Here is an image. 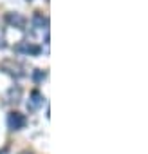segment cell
Listing matches in <instances>:
<instances>
[{"label":"cell","instance_id":"3957f363","mask_svg":"<svg viewBox=\"0 0 148 154\" xmlns=\"http://www.w3.org/2000/svg\"><path fill=\"white\" fill-rule=\"evenodd\" d=\"M6 20H7L11 26L18 27V29H24V27H25V18H24L22 15H18V13H9V15L6 17Z\"/></svg>","mask_w":148,"mask_h":154},{"label":"cell","instance_id":"7a4b0ae2","mask_svg":"<svg viewBox=\"0 0 148 154\" xmlns=\"http://www.w3.org/2000/svg\"><path fill=\"white\" fill-rule=\"evenodd\" d=\"M15 51L16 53H24V54H33V56H36V54L42 53L40 45H34L31 42H20L18 45H15Z\"/></svg>","mask_w":148,"mask_h":154},{"label":"cell","instance_id":"277c9868","mask_svg":"<svg viewBox=\"0 0 148 154\" xmlns=\"http://www.w3.org/2000/svg\"><path fill=\"white\" fill-rule=\"evenodd\" d=\"M42 103H43V96L40 94V91H33V93H31V100H29L27 107H29L31 111H36Z\"/></svg>","mask_w":148,"mask_h":154},{"label":"cell","instance_id":"6da1fadb","mask_svg":"<svg viewBox=\"0 0 148 154\" xmlns=\"http://www.w3.org/2000/svg\"><path fill=\"white\" fill-rule=\"evenodd\" d=\"M25 123H27V120H25V116L22 112L13 111V112L7 114V127H9V131H20V129L25 127Z\"/></svg>","mask_w":148,"mask_h":154},{"label":"cell","instance_id":"5b68a950","mask_svg":"<svg viewBox=\"0 0 148 154\" xmlns=\"http://www.w3.org/2000/svg\"><path fill=\"white\" fill-rule=\"evenodd\" d=\"M22 154H29V152H22Z\"/></svg>","mask_w":148,"mask_h":154}]
</instances>
